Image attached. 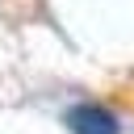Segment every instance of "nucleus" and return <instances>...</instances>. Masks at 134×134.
<instances>
[{
	"mask_svg": "<svg viewBox=\"0 0 134 134\" xmlns=\"http://www.w3.org/2000/svg\"><path fill=\"white\" fill-rule=\"evenodd\" d=\"M67 126H71L75 134H117L113 109H105V105H96V100L71 105V109H67Z\"/></svg>",
	"mask_w": 134,
	"mask_h": 134,
	"instance_id": "nucleus-1",
	"label": "nucleus"
}]
</instances>
